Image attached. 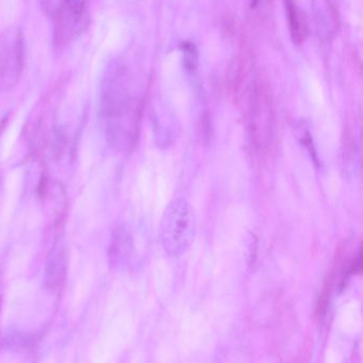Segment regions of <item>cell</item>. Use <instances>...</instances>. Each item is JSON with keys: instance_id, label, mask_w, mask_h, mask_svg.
I'll return each instance as SVG.
<instances>
[{"instance_id": "1", "label": "cell", "mask_w": 363, "mask_h": 363, "mask_svg": "<svg viewBox=\"0 0 363 363\" xmlns=\"http://www.w3.org/2000/svg\"><path fill=\"white\" fill-rule=\"evenodd\" d=\"M128 78L126 71L116 65L108 69L101 86V114L106 135L121 150L133 147L139 131V101Z\"/></svg>"}, {"instance_id": "2", "label": "cell", "mask_w": 363, "mask_h": 363, "mask_svg": "<svg viewBox=\"0 0 363 363\" xmlns=\"http://www.w3.org/2000/svg\"><path fill=\"white\" fill-rule=\"evenodd\" d=\"M196 235V218L193 208L184 199H174L167 205L160 224V242L171 257L188 252Z\"/></svg>"}, {"instance_id": "3", "label": "cell", "mask_w": 363, "mask_h": 363, "mask_svg": "<svg viewBox=\"0 0 363 363\" xmlns=\"http://www.w3.org/2000/svg\"><path fill=\"white\" fill-rule=\"evenodd\" d=\"M25 44L22 31L9 27L0 35V89L13 88L24 69Z\"/></svg>"}, {"instance_id": "4", "label": "cell", "mask_w": 363, "mask_h": 363, "mask_svg": "<svg viewBox=\"0 0 363 363\" xmlns=\"http://www.w3.org/2000/svg\"><path fill=\"white\" fill-rule=\"evenodd\" d=\"M248 128L252 143L260 150H267L274 135V116L269 96L260 89H255L250 99Z\"/></svg>"}, {"instance_id": "5", "label": "cell", "mask_w": 363, "mask_h": 363, "mask_svg": "<svg viewBox=\"0 0 363 363\" xmlns=\"http://www.w3.org/2000/svg\"><path fill=\"white\" fill-rule=\"evenodd\" d=\"M89 0H60L54 12L56 37L60 43L77 37L84 30L88 18Z\"/></svg>"}, {"instance_id": "6", "label": "cell", "mask_w": 363, "mask_h": 363, "mask_svg": "<svg viewBox=\"0 0 363 363\" xmlns=\"http://www.w3.org/2000/svg\"><path fill=\"white\" fill-rule=\"evenodd\" d=\"M284 7H286V18H288L291 39L295 44L299 45L305 41L306 37H307V22H306L303 13L299 11L294 0H284Z\"/></svg>"}, {"instance_id": "7", "label": "cell", "mask_w": 363, "mask_h": 363, "mask_svg": "<svg viewBox=\"0 0 363 363\" xmlns=\"http://www.w3.org/2000/svg\"><path fill=\"white\" fill-rule=\"evenodd\" d=\"M50 263V267H48V280L52 288H56L57 286H60L65 279V258L62 250L55 252Z\"/></svg>"}, {"instance_id": "8", "label": "cell", "mask_w": 363, "mask_h": 363, "mask_svg": "<svg viewBox=\"0 0 363 363\" xmlns=\"http://www.w3.org/2000/svg\"><path fill=\"white\" fill-rule=\"evenodd\" d=\"M182 52L184 67L190 73H194L199 65V50L194 43L190 41L184 42L180 45Z\"/></svg>"}, {"instance_id": "9", "label": "cell", "mask_w": 363, "mask_h": 363, "mask_svg": "<svg viewBox=\"0 0 363 363\" xmlns=\"http://www.w3.org/2000/svg\"><path fill=\"white\" fill-rule=\"evenodd\" d=\"M259 1H260V0H250V8L255 9V8L258 6Z\"/></svg>"}]
</instances>
